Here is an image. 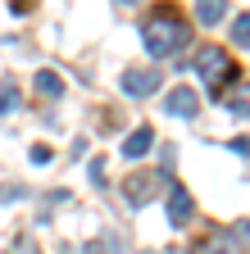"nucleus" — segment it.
<instances>
[{"label":"nucleus","instance_id":"5","mask_svg":"<svg viewBox=\"0 0 250 254\" xmlns=\"http://www.w3.org/2000/svg\"><path fill=\"white\" fill-rule=\"evenodd\" d=\"M164 109H168L173 118H196V114H200V95H196L191 86H173V91L164 95Z\"/></svg>","mask_w":250,"mask_h":254},{"label":"nucleus","instance_id":"16","mask_svg":"<svg viewBox=\"0 0 250 254\" xmlns=\"http://www.w3.org/2000/svg\"><path fill=\"white\" fill-rule=\"evenodd\" d=\"M228 150H232V154H246V159H250V136H237V141H228Z\"/></svg>","mask_w":250,"mask_h":254},{"label":"nucleus","instance_id":"17","mask_svg":"<svg viewBox=\"0 0 250 254\" xmlns=\"http://www.w3.org/2000/svg\"><path fill=\"white\" fill-rule=\"evenodd\" d=\"M91 182L105 186V159H91Z\"/></svg>","mask_w":250,"mask_h":254},{"label":"nucleus","instance_id":"10","mask_svg":"<svg viewBox=\"0 0 250 254\" xmlns=\"http://www.w3.org/2000/svg\"><path fill=\"white\" fill-rule=\"evenodd\" d=\"M18 105H23V91H18L14 77H5V82H0V118H5V114H18Z\"/></svg>","mask_w":250,"mask_h":254},{"label":"nucleus","instance_id":"12","mask_svg":"<svg viewBox=\"0 0 250 254\" xmlns=\"http://www.w3.org/2000/svg\"><path fill=\"white\" fill-rule=\"evenodd\" d=\"M232 41L237 46H250V14H237L232 18Z\"/></svg>","mask_w":250,"mask_h":254},{"label":"nucleus","instance_id":"4","mask_svg":"<svg viewBox=\"0 0 250 254\" xmlns=\"http://www.w3.org/2000/svg\"><path fill=\"white\" fill-rule=\"evenodd\" d=\"M164 209H168V222H173V227H186V222L196 218V200H191V190H186L182 182H173L164 190Z\"/></svg>","mask_w":250,"mask_h":254},{"label":"nucleus","instance_id":"20","mask_svg":"<svg viewBox=\"0 0 250 254\" xmlns=\"http://www.w3.org/2000/svg\"><path fill=\"white\" fill-rule=\"evenodd\" d=\"M141 254H150V250H141Z\"/></svg>","mask_w":250,"mask_h":254},{"label":"nucleus","instance_id":"11","mask_svg":"<svg viewBox=\"0 0 250 254\" xmlns=\"http://www.w3.org/2000/svg\"><path fill=\"white\" fill-rule=\"evenodd\" d=\"M223 14H228V0H196V18H200L205 27L223 23Z\"/></svg>","mask_w":250,"mask_h":254},{"label":"nucleus","instance_id":"1","mask_svg":"<svg viewBox=\"0 0 250 254\" xmlns=\"http://www.w3.org/2000/svg\"><path fill=\"white\" fill-rule=\"evenodd\" d=\"M141 41H146V50L155 59H168V55L191 46V23H186L173 5H155V14L141 23Z\"/></svg>","mask_w":250,"mask_h":254},{"label":"nucleus","instance_id":"8","mask_svg":"<svg viewBox=\"0 0 250 254\" xmlns=\"http://www.w3.org/2000/svg\"><path fill=\"white\" fill-rule=\"evenodd\" d=\"M223 105H228V114H237V118H250V82H237V86H228V91H223Z\"/></svg>","mask_w":250,"mask_h":254},{"label":"nucleus","instance_id":"2","mask_svg":"<svg viewBox=\"0 0 250 254\" xmlns=\"http://www.w3.org/2000/svg\"><path fill=\"white\" fill-rule=\"evenodd\" d=\"M196 73L209 82L214 95H223L228 86H237V73H241V68L228 59V50H218V46H200V50H196Z\"/></svg>","mask_w":250,"mask_h":254},{"label":"nucleus","instance_id":"18","mask_svg":"<svg viewBox=\"0 0 250 254\" xmlns=\"http://www.w3.org/2000/svg\"><path fill=\"white\" fill-rule=\"evenodd\" d=\"M209 254H237V250H232V245H223V241H214V245H209Z\"/></svg>","mask_w":250,"mask_h":254},{"label":"nucleus","instance_id":"19","mask_svg":"<svg viewBox=\"0 0 250 254\" xmlns=\"http://www.w3.org/2000/svg\"><path fill=\"white\" fill-rule=\"evenodd\" d=\"M118 5H137V0H118Z\"/></svg>","mask_w":250,"mask_h":254},{"label":"nucleus","instance_id":"15","mask_svg":"<svg viewBox=\"0 0 250 254\" xmlns=\"http://www.w3.org/2000/svg\"><path fill=\"white\" fill-rule=\"evenodd\" d=\"M23 195H27L23 186H0V204H5V200H23Z\"/></svg>","mask_w":250,"mask_h":254},{"label":"nucleus","instance_id":"7","mask_svg":"<svg viewBox=\"0 0 250 254\" xmlns=\"http://www.w3.org/2000/svg\"><path fill=\"white\" fill-rule=\"evenodd\" d=\"M150 145H155V127H137L118 150H123V159H141V154H150Z\"/></svg>","mask_w":250,"mask_h":254},{"label":"nucleus","instance_id":"14","mask_svg":"<svg viewBox=\"0 0 250 254\" xmlns=\"http://www.w3.org/2000/svg\"><path fill=\"white\" fill-rule=\"evenodd\" d=\"M114 250V241L109 236H100V241H86V254H109Z\"/></svg>","mask_w":250,"mask_h":254},{"label":"nucleus","instance_id":"9","mask_svg":"<svg viewBox=\"0 0 250 254\" xmlns=\"http://www.w3.org/2000/svg\"><path fill=\"white\" fill-rule=\"evenodd\" d=\"M32 86H37V95H46V100H59V95H64V82H59V73H50V68H41L32 77Z\"/></svg>","mask_w":250,"mask_h":254},{"label":"nucleus","instance_id":"13","mask_svg":"<svg viewBox=\"0 0 250 254\" xmlns=\"http://www.w3.org/2000/svg\"><path fill=\"white\" fill-rule=\"evenodd\" d=\"M27 159H32V164H50L55 150H50V145H32V150H27Z\"/></svg>","mask_w":250,"mask_h":254},{"label":"nucleus","instance_id":"6","mask_svg":"<svg viewBox=\"0 0 250 254\" xmlns=\"http://www.w3.org/2000/svg\"><path fill=\"white\" fill-rule=\"evenodd\" d=\"M118 82H123V91H128V95H150L155 86H160V73H155V68H128Z\"/></svg>","mask_w":250,"mask_h":254},{"label":"nucleus","instance_id":"3","mask_svg":"<svg viewBox=\"0 0 250 254\" xmlns=\"http://www.w3.org/2000/svg\"><path fill=\"white\" fill-rule=\"evenodd\" d=\"M173 182L164 177V173H150V168H141V173H132V177H123V195H128V204H150L155 195H164Z\"/></svg>","mask_w":250,"mask_h":254}]
</instances>
